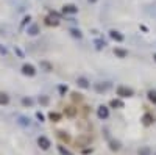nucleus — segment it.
Wrapping results in <instances>:
<instances>
[{"mask_svg": "<svg viewBox=\"0 0 156 155\" xmlns=\"http://www.w3.org/2000/svg\"><path fill=\"white\" fill-rule=\"evenodd\" d=\"M38 144H39L41 149L47 150L50 147V139L47 138V136H39V138H38Z\"/></svg>", "mask_w": 156, "mask_h": 155, "instance_id": "f257e3e1", "label": "nucleus"}, {"mask_svg": "<svg viewBox=\"0 0 156 155\" xmlns=\"http://www.w3.org/2000/svg\"><path fill=\"white\" fill-rule=\"evenodd\" d=\"M91 143V138L88 136H80V138H77V146H88Z\"/></svg>", "mask_w": 156, "mask_h": 155, "instance_id": "39448f33", "label": "nucleus"}, {"mask_svg": "<svg viewBox=\"0 0 156 155\" xmlns=\"http://www.w3.org/2000/svg\"><path fill=\"white\" fill-rule=\"evenodd\" d=\"M38 31H39V28H38V25H31L30 28H28V35H31V36H34V35H38Z\"/></svg>", "mask_w": 156, "mask_h": 155, "instance_id": "f8f14e48", "label": "nucleus"}, {"mask_svg": "<svg viewBox=\"0 0 156 155\" xmlns=\"http://www.w3.org/2000/svg\"><path fill=\"white\" fill-rule=\"evenodd\" d=\"M36 117H38L39 121H44V116H42V113H36Z\"/></svg>", "mask_w": 156, "mask_h": 155, "instance_id": "a878e982", "label": "nucleus"}, {"mask_svg": "<svg viewBox=\"0 0 156 155\" xmlns=\"http://www.w3.org/2000/svg\"><path fill=\"white\" fill-rule=\"evenodd\" d=\"M111 149H112V150H117V149H119V143H116V141H111Z\"/></svg>", "mask_w": 156, "mask_h": 155, "instance_id": "b1692460", "label": "nucleus"}, {"mask_svg": "<svg viewBox=\"0 0 156 155\" xmlns=\"http://www.w3.org/2000/svg\"><path fill=\"white\" fill-rule=\"evenodd\" d=\"M45 24H47V25H55V27H56V25L59 24V21H58V17H56V16H47V17H45Z\"/></svg>", "mask_w": 156, "mask_h": 155, "instance_id": "20e7f679", "label": "nucleus"}, {"mask_svg": "<svg viewBox=\"0 0 156 155\" xmlns=\"http://www.w3.org/2000/svg\"><path fill=\"white\" fill-rule=\"evenodd\" d=\"M114 53H116L117 57H122V58L128 55V53H126V50H122V49H116V50H114Z\"/></svg>", "mask_w": 156, "mask_h": 155, "instance_id": "2eb2a0df", "label": "nucleus"}, {"mask_svg": "<svg viewBox=\"0 0 156 155\" xmlns=\"http://www.w3.org/2000/svg\"><path fill=\"white\" fill-rule=\"evenodd\" d=\"M63 11H64V13H70V14H75V13L78 11V8H77L75 5H64Z\"/></svg>", "mask_w": 156, "mask_h": 155, "instance_id": "0eeeda50", "label": "nucleus"}, {"mask_svg": "<svg viewBox=\"0 0 156 155\" xmlns=\"http://www.w3.org/2000/svg\"><path fill=\"white\" fill-rule=\"evenodd\" d=\"M22 72H24L25 75H30V77H33L36 74L34 67L31 66V64H24V66H22Z\"/></svg>", "mask_w": 156, "mask_h": 155, "instance_id": "7ed1b4c3", "label": "nucleus"}, {"mask_svg": "<svg viewBox=\"0 0 156 155\" xmlns=\"http://www.w3.org/2000/svg\"><path fill=\"white\" fill-rule=\"evenodd\" d=\"M109 35H111V38H112V39L119 41V42H120V41H123V36L119 33V31H116V30H111V31H109Z\"/></svg>", "mask_w": 156, "mask_h": 155, "instance_id": "6e6552de", "label": "nucleus"}, {"mask_svg": "<svg viewBox=\"0 0 156 155\" xmlns=\"http://www.w3.org/2000/svg\"><path fill=\"white\" fill-rule=\"evenodd\" d=\"M155 60H156V55H155Z\"/></svg>", "mask_w": 156, "mask_h": 155, "instance_id": "bb28decb", "label": "nucleus"}, {"mask_svg": "<svg viewBox=\"0 0 156 155\" xmlns=\"http://www.w3.org/2000/svg\"><path fill=\"white\" fill-rule=\"evenodd\" d=\"M19 124L24 125V127H27V125H30V119H27L25 116H20V117H19Z\"/></svg>", "mask_w": 156, "mask_h": 155, "instance_id": "ddd939ff", "label": "nucleus"}, {"mask_svg": "<svg viewBox=\"0 0 156 155\" xmlns=\"http://www.w3.org/2000/svg\"><path fill=\"white\" fill-rule=\"evenodd\" d=\"M72 99H73V100H78V102H80V100H81V94L73 93V94H72Z\"/></svg>", "mask_w": 156, "mask_h": 155, "instance_id": "412c9836", "label": "nucleus"}, {"mask_svg": "<svg viewBox=\"0 0 156 155\" xmlns=\"http://www.w3.org/2000/svg\"><path fill=\"white\" fill-rule=\"evenodd\" d=\"M8 102H10V97L5 93H0V105H8Z\"/></svg>", "mask_w": 156, "mask_h": 155, "instance_id": "1a4fd4ad", "label": "nucleus"}, {"mask_svg": "<svg viewBox=\"0 0 156 155\" xmlns=\"http://www.w3.org/2000/svg\"><path fill=\"white\" fill-rule=\"evenodd\" d=\"M48 117H50V121H53V122H58L59 119H61V115H58V113H50L48 115Z\"/></svg>", "mask_w": 156, "mask_h": 155, "instance_id": "9b49d317", "label": "nucleus"}, {"mask_svg": "<svg viewBox=\"0 0 156 155\" xmlns=\"http://www.w3.org/2000/svg\"><path fill=\"white\" fill-rule=\"evenodd\" d=\"M70 33L75 36V38H81V33H80V30H70Z\"/></svg>", "mask_w": 156, "mask_h": 155, "instance_id": "aec40b11", "label": "nucleus"}, {"mask_svg": "<svg viewBox=\"0 0 156 155\" xmlns=\"http://www.w3.org/2000/svg\"><path fill=\"white\" fill-rule=\"evenodd\" d=\"M108 115H109V111H108V108L106 107H100L98 108V117H102V119H106L108 117Z\"/></svg>", "mask_w": 156, "mask_h": 155, "instance_id": "423d86ee", "label": "nucleus"}, {"mask_svg": "<svg viewBox=\"0 0 156 155\" xmlns=\"http://www.w3.org/2000/svg\"><path fill=\"white\" fill-rule=\"evenodd\" d=\"M151 122H153V117H151V115H145V116H144V124H145V125H150Z\"/></svg>", "mask_w": 156, "mask_h": 155, "instance_id": "dca6fc26", "label": "nucleus"}, {"mask_svg": "<svg viewBox=\"0 0 156 155\" xmlns=\"http://www.w3.org/2000/svg\"><path fill=\"white\" fill-rule=\"evenodd\" d=\"M111 107H122V102H119V100H112Z\"/></svg>", "mask_w": 156, "mask_h": 155, "instance_id": "393cba45", "label": "nucleus"}, {"mask_svg": "<svg viewBox=\"0 0 156 155\" xmlns=\"http://www.w3.org/2000/svg\"><path fill=\"white\" fill-rule=\"evenodd\" d=\"M117 94L120 96V97H130V96H133V91L125 88V86H119V88H117Z\"/></svg>", "mask_w": 156, "mask_h": 155, "instance_id": "f03ea898", "label": "nucleus"}, {"mask_svg": "<svg viewBox=\"0 0 156 155\" xmlns=\"http://www.w3.org/2000/svg\"><path fill=\"white\" fill-rule=\"evenodd\" d=\"M148 99L151 100V102H156V91H150V93H148Z\"/></svg>", "mask_w": 156, "mask_h": 155, "instance_id": "a211bd4d", "label": "nucleus"}, {"mask_svg": "<svg viewBox=\"0 0 156 155\" xmlns=\"http://www.w3.org/2000/svg\"><path fill=\"white\" fill-rule=\"evenodd\" d=\"M139 155H150V149H148V147L139 149Z\"/></svg>", "mask_w": 156, "mask_h": 155, "instance_id": "6ab92c4d", "label": "nucleus"}, {"mask_svg": "<svg viewBox=\"0 0 156 155\" xmlns=\"http://www.w3.org/2000/svg\"><path fill=\"white\" fill-rule=\"evenodd\" d=\"M58 135H59V138H61L63 141H66V143L70 141V136H69L67 133H64V132H58Z\"/></svg>", "mask_w": 156, "mask_h": 155, "instance_id": "4468645a", "label": "nucleus"}, {"mask_svg": "<svg viewBox=\"0 0 156 155\" xmlns=\"http://www.w3.org/2000/svg\"><path fill=\"white\" fill-rule=\"evenodd\" d=\"M59 152H61L63 155H72L70 152H67V150H66V149H64V147H63V146H59Z\"/></svg>", "mask_w": 156, "mask_h": 155, "instance_id": "4be33fe9", "label": "nucleus"}, {"mask_svg": "<svg viewBox=\"0 0 156 155\" xmlns=\"http://www.w3.org/2000/svg\"><path fill=\"white\" fill-rule=\"evenodd\" d=\"M22 103H24V105H31V103H33V100H31V99H24V100H22Z\"/></svg>", "mask_w": 156, "mask_h": 155, "instance_id": "5701e85b", "label": "nucleus"}, {"mask_svg": "<svg viewBox=\"0 0 156 155\" xmlns=\"http://www.w3.org/2000/svg\"><path fill=\"white\" fill-rule=\"evenodd\" d=\"M66 115H67L69 117H72V116L77 115V110H75L73 107H66Z\"/></svg>", "mask_w": 156, "mask_h": 155, "instance_id": "9d476101", "label": "nucleus"}, {"mask_svg": "<svg viewBox=\"0 0 156 155\" xmlns=\"http://www.w3.org/2000/svg\"><path fill=\"white\" fill-rule=\"evenodd\" d=\"M78 85L81 86V88H88L89 83H88V80L86 79H78Z\"/></svg>", "mask_w": 156, "mask_h": 155, "instance_id": "f3484780", "label": "nucleus"}]
</instances>
